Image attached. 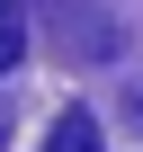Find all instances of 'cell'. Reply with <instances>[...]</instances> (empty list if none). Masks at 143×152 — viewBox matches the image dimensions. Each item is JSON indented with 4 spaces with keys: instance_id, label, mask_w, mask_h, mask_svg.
Returning a JSON list of instances; mask_svg holds the SVG:
<instances>
[{
    "instance_id": "cell-1",
    "label": "cell",
    "mask_w": 143,
    "mask_h": 152,
    "mask_svg": "<svg viewBox=\"0 0 143 152\" xmlns=\"http://www.w3.org/2000/svg\"><path fill=\"white\" fill-rule=\"evenodd\" d=\"M45 152H98V125H90L81 107H63V116H54V143H45Z\"/></svg>"
},
{
    "instance_id": "cell-2",
    "label": "cell",
    "mask_w": 143,
    "mask_h": 152,
    "mask_svg": "<svg viewBox=\"0 0 143 152\" xmlns=\"http://www.w3.org/2000/svg\"><path fill=\"white\" fill-rule=\"evenodd\" d=\"M18 45H27V9H18V0H0V72L18 63Z\"/></svg>"
}]
</instances>
